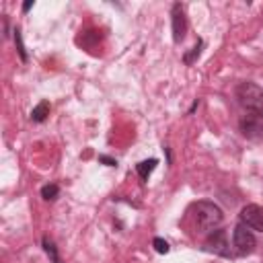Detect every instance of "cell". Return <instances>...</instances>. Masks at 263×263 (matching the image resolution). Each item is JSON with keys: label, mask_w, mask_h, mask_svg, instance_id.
<instances>
[{"label": "cell", "mask_w": 263, "mask_h": 263, "mask_svg": "<svg viewBox=\"0 0 263 263\" xmlns=\"http://www.w3.org/2000/svg\"><path fill=\"white\" fill-rule=\"evenodd\" d=\"M156 164H158V160H156V158L142 160V162H138V164H136V173L140 175V179H142V181H148V177H150V173L156 168Z\"/></svg>", "instance_id": "obj_8"}, {"label": "cell", "mask_w": 263, "mask_h": 263, "mask_svg": "<svg viewBox=\"0 0 263 263\" xmlns=\"http://www.w3.org/2000/svg\"><path fill=\"white\" fill-rule=\"evenodd\" d=\"M238 129L249 140H263V113H247L238 121Z\"/></svg>", "instance_id": "obj_3"}, {"label": "cell", "mask_w": 263, "mask_h": 263, "mask_svg": "<svg viewBox=\"0 0 263 263\" xmlns=\"http://www.w3.org/2000/svg\"><path fill=\"white\" fill-rule=\"evenodd\" d=\"M41 247H43V251H45V255L49 257L51 263H62L60 253H58V247H55V242H53L49 236H43V238H41Z\"/></svg>", "instance_id": "obj_9"}, {"label": "cell", "mask_w": 263, "mask_h": 263, "mask_svg": "<svg viewBox=\"0 0 263 263\" xmlns=\"http://www.w3.org/2000/svg\"><path fill=\"white\" fill-rule=\"evenodd\" d=\"M232 240H234V247L240 255H251L257 247V240H255V234L251 228H247L245 224H236L234 230H232Z\"/></svg>", "instance_id": "obj_4"}, {"label": "cell", "mask_w": 263, "mask_h": 263, "mask_svg": "<svg viewBox=\"0 0 263 263\" xmlns=\"http://www.w3.org/2000/svg\"><path fill=\"white\" fill-rule=\"evenodd\" d=\"M99 160H101V162H105L107 166H117V160H115V158H109V156H103V154H101V156H99Z\"/></svg>", "instance_id": "obj_15"}, {"label": "cell", "mask_w": 263, "mask_h": 263, "mask_svg": "<svg viewBox=\"0 0 263 263\" xmlns=\"http://www.w3.org/2000/svg\"><path fill=\"white\" fill-rule=\"evenodd\" d=\"M152 247H154V251H156V253H160V255H166V253H168V249H171V247H168V242H166L164 238H160V236H156V238L152 240Z\"/></svg>", "instance_id": "obj_14"}, {"label": "cell", "mask_w": 263, "mask_h": 263, "mask_svg": "<svg viewBox=\"0 0 263 263\" xmlns=\"http://www.w3.org/2000/svg\"><path fill=\"white\" fill-rule=\"evenodd\" d=\"M203 249L208 253H214V255H220V257H230V245H228V238H226V230L222 228H216L208 234V238L203 240Z\"/></svg>", "instance_id": "obj_5"}, {"label": "cell", "mask_w": 263, "mask_h": 263, "mask_svg": "<svg viewBox=\"0 0 263 263\" xmlns=\"http://www.w3.org/2000/svg\"><path fill=\"white\" fill-rule=\"evenodd\" d=\"M31 6H33V2H25V4H23V12H29Z\"/></svg>", "instance_id": "obj_16"}, {"label": "cell", "mask_w": 263, "mask_h": 263, "mask_svg": "<svg viewBox=\"0 0 263 263\" xmlns=\"http://www.w3.org/2000/svg\"><path fill=\"white\" fill-rule=\"evenodd\" d=\"M201 49H203V41L201 39H197V43L191 47V51H187L185 55H183V62L187 64V66H191L197 58H199V53H201Z\"/></svg>", "instance_id": "obj_11"}, {"label": "cell", "mask_w": 263, "mask_h": 263, "mask_svg": "<svg viewBox=\"0 0 263 263\" xmlns=\"http://www.w3.org/2000/svg\"><path fill=\"white\" fill-rule=\"evenodd\" d=\"M171 27H173V41L181 43L187 33V18H185V8L181 2H175L171 6Z\"/></svg>", "instance_id": "obj_7"}, {"label": "cell", "mask_w": 263, "mask_h": 263, "mask_svg": "<svg viewBox=\"0 0 263 263\" xmlns=\"http://www.w3.org/2000/svg\"><path fill=\"white\" fill-rule=\"evenodd\" d=\"M14 45H16V51H18V55H21V60L23 62H27L29 60V55H27V49H25V43H23V33H21V29L18 27H14Z\"/></svg>", "instance_id": "obj_12"}, {"label": "cell", "mask_w": 263, "mask_h": 263, "mask_svg": "<svg viewBox=\"0 0 263 263\" xmlns=\"http://www.w3.org/2000/svg\"><path fill=\"white\" fill-rule=\"evenodd\" d=\"M58 195H60V187H58L55 183H47V185L41 187V197H43V199L53 201Z\"/></svg>", "instance_id": "obj_13"}, {"label": "cell", "mask_w": 263, "mask_h": 263, "mask_svg": "<svg viewBox=\"0 0 263 263\" xmlns=\"http://www.w3.org/2000/svg\"><path fill=\"white\" fill-rule=\"evenodd\" d=\"M238 103L251 113H263V88L255 82H240L236 86Z\"/></svg>", "instance_id": "obj_2"}, {"label": "cell", "mask_w": 263, "mask_h": 263, "mask_svg": "<svg viewBox=\"0 0 263 263\" xmlns=\"http://www.w3.org/2000/svg\"><path fill=\"white\" fill-rule=\"evenodd\" d=\"M238 220H240V224H245L247 228L263 232V208H261V205H257V203H247V205L240 210Z\"/></svg>", "instance_id": "obj_6"}, {"label": "cell", "mask_w": 263, "mask_h": 263, "mask_svg": "<svg viewBox=\"0 0 263 263\" xmlns=\"http://www.w3.org/2000/svg\"><path fill=\"white\" fill-rule=\"evenodd\" d=\"M193 218H195V226L199 228V232H208L210 234L212 230H216L222 224L224 214L214 201L203 199V201H197L193 205Z\"/></svg>", "instance_id": "obj_1"}, {"label": "cell", "mask_w": 263, "mask_h": 263, "mask_svg": "<svg viewBox=\"0 0 263 263\" xmlns=\"http://www.w3.org/2000/svg\"><path fill=\"white\" fill-rule=\"evenodd\" d=\"M47 115H49V103H47V101H41L37 107H33V111H31V121L41 123V121H45Z\"/></svg>", "instance_id": "obj_10"}]
</instances>
